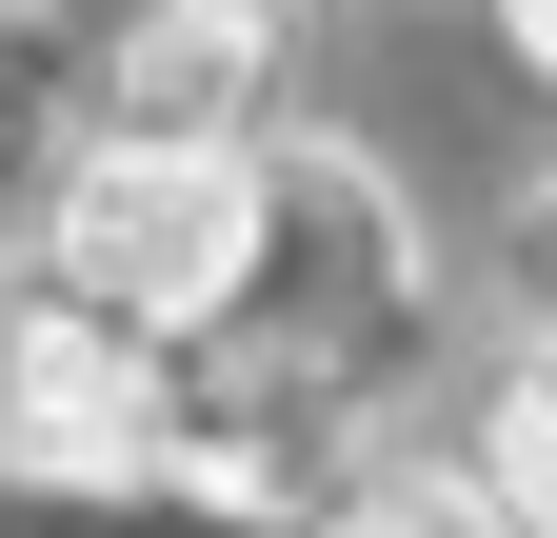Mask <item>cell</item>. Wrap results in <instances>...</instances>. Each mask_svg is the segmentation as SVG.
Masks as SVG:
<instances>
[{"label":"cell","instance_id":"1","mask_svg":"<svg viewBox=\"0 0 557 538\" xmlns=\"http://www.w3.org/2000/svg\"><path fill=\"white\" fill-rule=\"evenodd\" d=\"M259 259V160L239 140H120L60 180V299L120 319V340H180V319H220Z\"/></svg>","mask_w":557,"mask_h":538},{"label":"cell","instance_id":"2","mask_svg":"<svg viewBox=\"0 0 557 538\" xmlns=\"http://www.w3.org/2000/svg\"><path fill=\"white\" fill-rule=\"evenodd\" d=\"M0 419H21V458H139V419H160V379H139L120 319H21V359H0Z\"/></svg>","mask_w":557,"mask_h":538},{"label":"cell","instance_id":"3","mask_svg":"<svg viewBox=\"0 0 557 538\" xmlns=\"http://www.w3.org/2000/svg\"><path fill=\"white\" fill-rule=\"evenodd\" d=\"M278 60V21L259 0H180L160 40H139V140H220V100Z\"/></svg>","mask_w":557,"mask_h":538},{"label":"cell","instance_id":"4","mask_svg":"<svg viewBox=\"0 0 557 538\" xmlns=\"http://www.w3.org/2000/svg\"><path fill=\"white\" fill-rule=\"evenodd\" d=\"M478 499H498V538H557V359L478 399Z\"/></svg>","mask_w":557,"mask_h":538},{"label":"cell","instance_id":"5","mask_svg":"<svg viewBox=\"0 0 557 538\" xmlns=\"http://www.w3.org/2000/svg\"><path fill=\"white\" fill-rule=\"evenodd\" d=\"M338 538H498V499H478V479H379Z\"/></svg>","mask_w":557,"mask_h":538},{"label":"cell","instance_id":"6","mask_svg":"<svg viewBox=\"0 0 557 538\" xmlns=\"http://www.w3.org/2000/svg\"><path fill=\"white\" fill-rule=\"evenodd\" d=\"M498 21H518V40H537V60H557V0H498Z\"/></svg>","mask_w":557,"mask_h":538}]
</instances>
